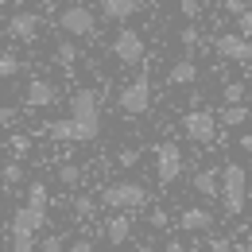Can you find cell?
<instances>
[{
    "instance_id": "1",
    "label": "cell",
    "mask_w": 252,
    "mask_h": 252,
    "mask_svg": "<svg viewBox=\"0 0 252 252\" xmlns=\"http://www.w3.org/2000/svg\"><path fill=\"white\" fill-rule=\"evenodd\" d=\"M70 121L78 128V144H94L101 136V94L97 90H74V97H70Z\"/></svg>"
},
{
    "instance_id": "2",
    "label": "cell",
    "mask_w": 252,
    "mask_h": 252,
    "mask_svg": "<svg viewBox=\"0 0 252 252\" xmlns=\"http://www.w3.org/2000/svg\"><path fill=\"white\" fill-rule=\"evenodd\" d=\"M148 202H152V194L136 179H121V183H109V187L101 190V206H109L113 214H136Z\"/></svg>"
},
{
    "instance_id": "3",
    "label": "cell",
    "mask_w": 252,
    "mask_h": 252,
    "mask_svg": "<svg viewBox=\"0 0 252 252\" xmlns=\"http://www.w3.org/2000/svg\"><path fill=\"white\" fill-rule=\"evenodd\" d=\"M221 202H225L229 218L245 214V206H249V175H245L241 163H225L221 167Z\"/></svg>"
},
{
    "instance_id": "4",
    "label": "cell",
    "mask_w": 252,
    "mask_h": 252,
    "mask_svg": "<svg viewBox=\"0 0 252 252\" xmlns=\"http://www.w3.org/2000/svg\"><path fill=\"white\" fill-rule=\"evenodd\" d=\"M218 113H210V109H190L183 113V136H187L190 144H198V148H214L218 144Z\"/></svg>"
},
{
    "instance_id": "5",
    "label": "cell",
    "mask_w": 252,
    "mask_h": 252,
    "mask_svg": "<svg viewBox=\"0 0 252 252\" xmlns=\"http://www.w3.org/2000/svg\"><path fill=\"white\" fill-rule=\"evenodd\" d=\"M117 105H121V113L125 117H144L148 109H152V78H132L128 86H121V94H117Z\"/></svg>"
},
{
    "instance_id": "6",
    "label": "cell",
    "mask_w": 252,
    "mask_h": 252,
    "mask_svg": "<svg viewBox=\"0 0 252 252\" xmlns=\"http://www.w3.org/2000/svg\"><path fill=\"white\" fill-rule=\"evenodd\" d=\"M59 28H63L70 39H94L97 32V16L82 4V0H74V4H66L63 12H59Z\"/></svg>"
},
{
    "instance_id": "7",
    "label": "cell",
    "mask_w": 252,
    "mask_h": 252,
    "mask_svg": "<svg viewBox=\"0 0 252 252\" xmlns=\"http://www.w3.org/2000/svg\"><path fill=\"white\" fill-rule=\"evenodd\" d=\"M210 51L225 59V63H252V35L229 32V35H214L210 39Z\"/></svg>"
},
{
    "instance_id": "8",
    "label": "cell",
    "mask_w": 252,
    "mask_h": 252,
    "mask_svg": "<svg viewBox=\"0 0 252 252\" xmlns=\"http://www.w3.org/2000/svg\"><path fill=\"white\" fill-rule=\"evenodd\" d=\"M109 51H113V59H117L121 66H140V63H144V55H148V47H144V35L132 32V28H121Z\"/></svg>"
},
{
    "instance_id": "9",
    "label": "cell",
    "mask_w": 252,
    "mask_h": 252,
    "mask_svg": "<svg viewBox=\"0 0 252 252\" xmlns=\"http://www.w3.org/2000/svg\"><path fill=\"white\" fill-rule=\"evenodd\" d=\"M183 167H187V159H183V148H179L175 140L156 144V175H159V183L171 187V183L183 175Z\"/></svg>"
},
{
    "instance_id": "10",
    "label": "cell",
    "mask_w": 252,
    "mask_h": 252,
    "mask_svg": "<svg viewBox=\"0 0 252 252\" xmlns=\"http://www.w3.org/2000/svg\"><path fill=\"white\" fill-rule=\"evenodd\" d=\"M59 101V86L55 82H47V78H32L28 82V90H24V105L28 109H51Z\"/></svg>"
},
{
    "instance_id": "11",
    "label": "cell",
    "mask_w": 252,
    "mask_h": 252,
    "mask_svg": "<svg viewBox=\"0 0 252 252\" xmlns=\"http://www.w3.org/2000/svg\"><path fill=\"white\" fill-rule=\"evenodd\" d=\"M39 28H43V16L39 12H16L8 20V35L20 39V43H35L39 39Z\"/></svg>"
},
{
    "instance_id": "12",
    "label": "cell",
    "mask_w": 252,
    "mask_h": 252,
    "mask_svg": "<svg viewBox=\"0 0 252 252\" xmlns=\"http://www.w3.org/2000/svg\"><path fill=\"white\" fill-rule=\"evenodd\" d=\"M43 225H47V206H32V202L16 206V214H12V229H20V233H39Z\"/></svg>"
},
{
    "instance_id": "13",
    "label": "cell",
    "mask_w": 252,
    "mask_h": 252,
    "mask_svg": "<svg viewBox=\"0 0 252 252\" xmlns=\"http://www.w3.org/2000/svg\"><path fill=\"white\" fill-rule=\"evenodd\" d=\"M190 187L198 198H221V171L214 167H198L194 175H190Z\"/></svg>"
},
{
    "instance_id": "14",
    "label": "cell",
    "mask_w": 252,
    "mask_h": 252,
    "mask_svg": "<svg viewBox=\"0 0 252 252\" xmlns=\"http://www.w3.org/2000/svg\"><path fill=\"white\" fill-rule=\"evenodd\" d=\"M179 229H183V233H210V229H214V214H210L206 206H187V210L179 214Z\"/></svg>"
},
{
    "instance_id": "15",
    "label": "cell",
    "mask_w": 252,
    "mask_h": 252,
    "mask_svg": "<svg viewBox=\"0 0 252 252\" xmlns=\"http://www.w3.org/2000/svg\"><path fill=\"white\" fill-rule=\"evenodd\" d=\"M140 8H144V0H101V20L125 24V20H132Z\"/></svg>"
},
{
    "instance_id": "16",
    "label": "cell",
    "mask_w": 252,
    "mask_h": 252,
    "mask_svg": "<svg viewBox=\"0 0 252 252\" xmlns=\"http://www.w3.org/2000/svg\"><path fill=\"white\" fill-rule=\"evenodd\" d=\"M105 241L109 245H128L132 241V214H113L105 221Z\"/></svg>"
},
{
    "instance_id": "17",
    "label": "cell",
    "mask_w": 252,
    "mask_h": 252,
    "mask_svg": "<svg viewBox=\"0 0 252 252\" xmlns=\"http://www.w3.org/2000/svg\"><path fill=\"white\" fill-rule=\"evenodd\" d=\"M167 82H171V86H183V90L194 86V82H198V63H194V59H179V63L171 66Z\"/></svg>"
},
{
    "instance_id": "18",
    "label": "cell",
    "mask_w": 252,
    "mask_h": 252,
    "mask_svg": "<svg viewBox=\"0 0 252 252\" xmlns=\"http://www.w3.org/2000/svg\"><path fill=\"white\" fill-rule=\"evenodd\" d=\"M249 105H225V109H221L218 113V125L221 128H245L249 125Z\"/></svg>"
},
{
    "instance_id": "19",
    "label": "cell",
    "mask_w": 252,
    "mask_h": 252,
    "mask_svg": "<svg viewBox=\"0 0 252 252\" xmlns=\"http://www.w3.org/2000/svg\"><path fill=\"white\" fill-rule=\"evenodd\" d=\"M8 249H12V252H39V241H35V233H20V229H12Z\"/></svg>"
},
{
    "instance_id": "20",
    "label": "cell",
    "mask_w": 252,
    "mask_h": 252,
    "mask_svg": "<svg viewBox=\"0 0 252 252\" xmlns=\"http://www.w3.org/2000/svg\"><path fill=\"white\" fill-rule=\"evenodd\" d=\"M55 63H59V66H66V70H70V66L78 63V47H74L70 39H63V43L55 47Z\"/></svg>"
},
{
    "instance_id": "21",
    "label": "cell",
    "mask_w": 252,
    "mask_h": 252,
    "mask_svg": "<svg viewBox=\"0 0 252 252\" xmlns=\"http://www.w3.org/2000/svg\"><path fill=\"white\" fill-rule=\"evenodd\" d=\"M221 97H225V105H245V82H225Z\"/></svg>"
},
{
    "instance_id": "22",
    "label": "cell",
    "mask_w": 252,
    "mask_h": 252,
    "mask_svg": "<svg viewBox=\"0 0 252 252\" xmlns=\"http://www.w3.org/2000/svg\"><path fill=\"white\" fill-rule=\"evenodd\" d=\"M8 152H12L16 159H24L28 152H32V136H24V132H16V136L8 140Z\"/></svg>"
},
{
    "instance_id": "23",
    "label": "cell",
    "mask_w": 252,
    "mask_h": 252,
    "mask_svg": "<svg viewBox=\"0 0 252 252\" xmlns=\"http://www.w3.org/2000/svg\"><path fill=\"white\" fill-rule=\"evenodd\" d=\"M20 74V59L12 51H0V78H16Z\"/></svg>"
},
{
    "instance_id": "24",
    "label": "cell",
    "mask_w": 252,
    "mask_h": 252,
    "mask_svg": "<svg viewBox=\"0 0 252 252\" xmlns=\"http://www.w3.org/2000/svg\"><path fill=\"white\" fill-rule=\"evenodd\" d=\"M59 183H63V187H78V183H82V167L63 163V167H59Z\"/></svg>"
},
{
    "instance_id": "25",
    "label": "cell",
    "mask_w": 252,
    "mask_h": 252,
    "mask_svg": "<svg viewBox=\"0 0 252 252\" xmlns=\"http://www.w3.org/2000/svg\"><path fill=\"white\" fill-rule=\"evenodd\" d=\"M28 202H32V206H47V202H51L47 183H32V187H28Z\"/></svg>"
},
{
    "instance_id": "26",
    "label": "cell",
    "mask_w": 252,
    "mask_h": 252,
    "mask_svg": "<svg viewBox=\"0 0 252 252\" xmlns=\"http://www.w3.org/2000/svg\"><path fill=\"white\" fill-rule=\"evenodd\" d=\"M179 43H183L187 51H194V47H202V32H198L194 24H187V28L179 32Z\"/></svg>"
},
{
    "instance_id": "27",
    "label": "cell",
    "mask_w": 252,
    "mask_h": 252,
    "mask_svg": "<svg viewBox=\"0 0 252 252\" xmlns=\"http://www.w3.org/2000/svg\"><path fill=\"white\" fill-rule=\"evenodd\" d=\"M74 214H78V218H94V214H97V202L90 198V194L74 198Z\"/></svg>"
},
{
    "instance_id": "28",
    "label": "cell",
    "mask_w": 252,
    "mask_h": 252,
    "mask_svg": "<svg viewBox=\"0 0 252 252\" xmlns=\"http://www.w3.org/2000/svg\"><path fill=\"white\" fill-rule=\"evenodd\" d=\"M0 179H4L8 187H16V183L24 179V167H20V163H4V167H0Z\"/></svg>"
},
{
    "instance_id": "29",
    "label": "cell",
    "mask_w": 252,
    "mask_h": 252,
    "mask_svg": "<svg viewBox=\"0 0 252 252\" xmlns=\"http://www.w3.org/2000/svg\"><path fill=\"white\" fill-rule=\"evenodd\" d=\"M39 252H66V241L59 233H55V237H43V241H39Z\"/></svg>"
},
{
    "instance_id": "30",
    "label": "cell",
    "mask_w": 252,
    "mask_h": 252,
    "mask_svg": "<svg viewBox=\"0 0 252 252\" xmlns=\"http://www.w3.org/2000/svg\"><path fill=\"white\" fill-rule=\"evenodd\" d=\"M148 221H152V229H167V225H171V218H167V210H163V206H152Z\"/></svg>"
},
{
    "instance_id": "31",
    "label": "cell",
    "mask_w": 252,
    "mask_h": 252,
    "mask_svg": "<svg viewBox=\"0 0 252 252\" xmlns=\"http://www.w3.org/2000/svg\"><path fill=\"white\" fill-rule=\"evenodd\" d=\"M179 12H183L187 20H198V16H202V0H179Z\"/></svg>"
},
{
    "instance_id": "32",
    "label": "cell",
    "mask_w": 252,
    "mask_h": 252,
    "mask_svg": "<svg viewBox=\"0 0 252 252\" xmlns=\"http://www.w3.org/2000/svg\"><path fill=\"white\" fill-rule=\"evenodd\" d=\"M117 163H121V167H136V163H140V148H125V152H117Z\"/></svg>"
},
{
    "instance_id": "33",
    "label": "cell",
    "mask_w": 252,
    "mask_h": 252,
    "mask_svg": "<svg viewBox=\"0 0 252 252\" xmlns=\"http://www.w3.org/2000/svg\"><path fill=\"white\" fill-rule=\"evenodd\" d=\"M252 4L249 0H225V12H229V16H233V20H237V16H245V12H249Z\"/></svg>"
},
{
    "instance_id": "34",
    "label": "cell",
    "mask_w": 252,
    "mask_h": 252,
    "mask_svg": "<svg viewBox=\"0 0 252 252\" xmlns=\"http://www.w3.org/2000/svg\"><path fill=\"white\" fill-rule=\"evenodd\" d=\"M66 252H94V237H78Z\"/></svg>"
},
{
    "instance_id": "35",
    "label": "cell",
    "mask_w": 252,
    "mask_h": 252,
    "mask_svg": "<svg viewBox=\"0 0 252 252\" xmlns=\"http://www.w3.org/2000/svg\"><path fill=\"white\" fill-rule=\"evenodd\" d=\"M229 249H233L229 237H210V252H229Z\"/></svg>"
},
{
    "instance_id": "36",
    "label": "cell",
    "mask_w": 252,
    "mask_h": 252,
    "mask_svg": "<svg viewBox=\"0 0 252 252\" xmlns=\"http://www.w3.org/2000/svg\"><path fill=\"white\" fill-rule=\"evenodd\" d=\"M237 32H241V35H252V8L245 12V16H237Z\"/></svg>"
},
{
    "instance_id": "37",
    "label": "cell",
    "mask_w": 252,
    "mask_h": 252,
    "mask_svg": "<svg viewBox=\"0 0 252 252\" xmlns=\"http://www.w3.org/2000/svg\"><path fill=\"white\" fill-rule=\"evenodd\" d=\"M12 117H16V113H12V109H8V105H0V132H4V128L12 125Z\"/></svg>"
},
{
    "instance_id": "38",
    "label": "cell",
    "mask_w": 252,
    "mask_h": 252,
    "mask_svg": "<svg viewBox=\"0 0 252 252\" xmlns=\"http://www.w3.org/2000/svg\"><path fill=\"white\" fill-rule=\"evenodd\" d=\"M241 148H245V156L252 159V132H245V136H241Z\"/></svg>"
},
{
    "instance_id": "39",
    "label": "cell",
    "mask_w": 252,
    "mask_h": 252,
    "mask_svg": "<svg viewBox=\"0 0 252 252\" xmlns=\"http://www.w3.org/2000/svg\"><path fill=\"white\" fill-rule=\"evenodd\" d=\"M167 252H187V249H183V241H179V237H171V241H167Z\"/></svg>"
},
{
    "instance_id": "40",
    "label": "cell",
    "mask_w": 252,
    "mask_h": 252,
    "mask_svg": "<svg viewBox=\"0 0 252 252\" xmlns=\"http://www.w3.org/2000/svg\"><path fill=\"white\" fill-rule=\"evenodd\" d=\"M4 249H8V241H4V229H0V252H4Z\"/></svg>"
},
{
    "instance_id": "41",
    "label": "cell",
    "mask_w": 252,
    "mask_h": 252,
    "mask_svg": "<svg viewBox=\"0 0 252 252\" xmlns=\"http://www.w3.org/2000/svg\"><path fill=\"white\" fill-rule=\"evenodd\" d=\"M132 252H152V249H148V245H140V249H132Z\"/></svg>"
},
{
    "instance_id": "42",
    "label": "cell",
    "mask_w": 252,
    "mask_h": 252,
    "mask_svg": "<svg viewBox=\"0 0 252 252\" xmlns=\"http://www.w3.org/2000/svg\"><path fill=\"white\" fill-rule=\"evenodd\" d=\"M245 252H252V237H249V245H245Z\"/></svg>"
},
{
    "instance_id": "43",
    "label": "cell",
    "mask_w": 252,
    "mask_h": 252,
    "mask_svg": "<svg viewBox=\"0 0 252 252\" xmlns=\"http://www.w3.org/2000/svg\"><path fill=\"white\" fill-rule=\"evenodd\" d=\"M16 4H28V0H16Z\"/></svg>"
}]
</instances>
